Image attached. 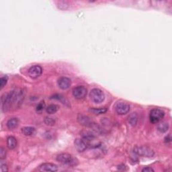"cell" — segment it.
<instances>
[{
    "label": "cell",
    "instance_id": "6da1fadb",
    "mask_svg": "<svg viewBox=\"0 0 172 172\" xmlns=\"http://www.w3.org/2000/svg\"><path fill=\"white\" fill-rule=\"evenodd\" d=\"M24 100V93L21 89L12 90L1 97V108L3 112H8L18 108Z\"/></svg>",
    "mask_w": 172,
    "mask_h": 172
},
{
    "label": "cell",
    "instance_id": "7a4b0ae2",
    "mask_svg": "<svg viewBox=\"0 0 172 172\" xmlns=\"http://www.w3.org/2000/svg\"><path fill=\"white\" fill-rule=\"evenodd\" d=\"M57 161L62 164L71 168L75 167L78 165L79 163L77 158L69 153H61L57 155Z\"/></svg>",
    "mask_w": 172,
    "mask_h": 172
},
{
    "label": "cell",
    "instance_id": "3957f363",
    "mask_svg": "<svg viewBox=\"0 0 172 172\" xmlns=\"http://www.w3.org/2000/svg\"><path fill=\"white\" fill-rule=\"evenodd\" d=\"M114 110L119 115H124L130 111V104L126 101L119 100L114 105Z\"/></svg>",
    "mask_w": 172,
    "mask_h": 172
},
{
    "label": "cell",
    "instance_id": "277c9868",
    "mask_svg": "<svg viewBox=\"0 0 172 172\" xmlns=\"http://www.w3.org/2000/svg\"><path fill=\"white\" fill-rule=\"evenodd\" d=\"M165 113L163 110L159 108H155L150 112L149 118L152 124H157L163 118Z\"/></svg>",
    "mask_w": 172,
    "mask_h": 172
},
{
    "label": "cell",
    "instance_id": "5b68a950",
    "mask_svg": "<svg viewBox=\"0 0 172 172\" xmlns=\"http://www.w3.org/2000/svg\"><path fill=\"white\" fill-rule=\"evenodd\" d=\"M134 152L136 154H137L142 157H152L154 156L155 153L151 149L146 146H141V147H136L134 149Z\"/></svg>",
    "mask_w": 172,
    "mask_h": 172
},
{
    "label": "cell",
    "instance_id": "8992f818",
    "mask_svg": "<svg viewBox=\"0 0 172 172\" xmlns=\"http://www.w3.org/2000/svg\"><path fill=\"white\" fill-rule=\"evenodd\" d=\"M91 100L95 103H102L105 99V95L102 90L98 88L93 89L89 94Z\"/></svg>",
    "mask_w": 172,
    "mask_h": 172
},
{
    "label": "cell",
    "instance_id": "52a82bcc",
    "mask_svg": "<svg viewBox=\"0 0 172 172\" xmlns=\"http://www.w3.org/2000/svg\"><path fill=\"white\" fill-rule=\"evenodd\" d=\"M87 93L86 87L80 86L75 87L73 89V95L77 100H82L85 98Z\"/></svg>",
    "mask_w": 172,
    "mask_h": 172
},
{
    "label": "cell",
    "instance_id": "ba28073f",
    "mask_svg": "<svg viewBox=\"0 0 172 172\" xmlns=\"http://www.w3.org/2000/svg\"><path fill=\"white\" fill-rule=\"evenodd\" d=\"M42 73V68L40 65H34L28 70V75L32 79L39 77Z\"/></svg>",
    "mask_w": 172,
    "mask_h": 172
},
{
    "label": "cell",
    "instance_id": "9c48e42d",
    "mask_svg": "<svg viewBox=\"0 0 172 172\" xmlns=\"http://www.w3.org/2000/svg\"><path fill=\"white\" fill-rule=\"evenodd\" d=\"M75 147L79 152H83L89 147L88 143L83 138H76L74 142Z\"/></svg>",
    "mask_w": 172,
    "mask_h": 172
},
{
    "label": "cell",
    "instance_id": "30bf717a",
    "mask_svg": "<svg viewBox=\"0 0 172 172\" xmlns=\"http://www.w3.org/2000/svg\"><path fill=\"white\" fill-rule=\"evenodd\" d=\"M39 170L40 171L54 172V171H58V167H57V165L54 164V163H42V164H41L39 166Z\"/></svg>",
    "mask_w": 172,
    "mask_h": 172
},
{
    "label": "cell",
    "instance_id": "8fae6325",
    "mask_svg": "<svg viewBox=\"0 0 172 172\" xmlns=\"http://www.w3.org/2000/svg\"><path fill=\"white\" fill-rule=\"evenodd\" d=\"M81 135L82 136V138L84 139L87 143H88V145L89 146L90 143L92 141H94L96 136L95 135V133H94L92 131L89 130H83L81 131Z\"/></svg>",
    "mask_w": 172,
    "mask_h": 172
},
{
    "label": "cell",
    "instance_id": "7c38bea8",
    "mask_svg": "<svg viewBox=\"0 0 172 172\" xmlns=\"http://www.w3.org/2000/svg\"><path fill=\"white\" fill-rule=\"evenodd\" d=\"M71 85V81L69 78L61 77L58 80V86L62 89L65 90L69 89Z\"/></svg>",
    "mask_w": 172,
    "mask_h": 172
},
{
    "label": "cell",
    "instance_id": "4fadbf2b",
    "mask_svg": "<svg viewBox=\"0 0 172 172\" xmlns=\"http://www.w3.org/2000/svg\"><path fill=\"white\" fill-rule=\"evenodd\" d=\"M78 121L81 125H83V126L87 127L92 128V129L95 124L94 122H93L92 120L89 118V117L82 115H81L78 117Z\"/></svg>",
    "mask_w": 172,
    "mask_h": 172
},
{
    "label": "cell",
    "instance_id": "5bb4252c",
    "mask_svg": "<svg viewBox=\"0 0 172 172\" xmlns=\"http://www.w3.org/2000/svg\"><path fill=\"white\" fill-rule=\"evenodd\" d=\"M19 124V120L17 118H13L10 119L7 122V127L10 130L15 129Z\"/></svg>",
    "mask_w": 172,
    "mask_h": 172
},
{
    "label": "cell",
    "instance_id": "9a60e30c",
    "mask_svg": "<svg viewBox=\"0 0 172 172\" xmlns=\"http://www.w3.org/2000/svg\"><path fill=\"white\" fill-rule=\"evenodd\" d=\"M7 146L10 149H14L17 146V140L13 136H9L7 138Z\"/></svg>",
    "mask_w": 172,
    "mask_h": 172
},
{
    "label": "cell",
    "instance_id": "2e32d148",
    "mask_svg": "<svg viewBox=\"0 0 172 172\" xmlns=\"http://www.w3.org/2000/svg\"><path fill=\"white\" fill-rule=\"evenodd\" d=\"M22 133L25 136H32L36 133V129L34 127H26L22 129Z\"/></svg>",
    "mask_w": 172,
    "mask_h": 172
},
{
    "label": "cell",
    "instance_id": "e0dca14e",
    "mask_svg": "<svg viewBox=\"0 0 172 172\" xmlns=\"http://www.w3.org/2000/svg\"><path fill=\"white\" fill-rule=\"evenodd\" d=\"M159 124L157 125V130L159 131L160 133H166L169 129V124L166 122H158Z\"/></svg>",
    "mask_w": 172,
    "mask_h": 172
},
{
    "label": "cell",
    "instance_id": "ac0fdd59",
    "mask_svg": "<svg viewBox=\"0 0 172 172\" xmlns=\"http://www.w3.org/2000/svg\"><path fill=\"white\" fill-rule=\"evenodd\" d=\"M59 110V106L56 104H51L46 108V113L48 114H53Z\"/></svg>",
    "mask_w": 172,
    "mask_h": 172
},
{
    "label": "cell",
    "instance_id": "d6986e66",
    "mask_svg": "<svg viewBox=\"0 0 172 172\" xmlns=\"http://www.w3.org/2000/svg\"><path fill=\"white\" fill-rule=\"evenodd\" d=\"M138 121V116L136 113H133L129 116V122L132 126H135Z\"/></svg>",
    "mask_w": 172,
    "mask_h": 172
},
{
    "label": "cell",
    "instance_id": "ffe728a7",
    "mask_svg": "<svg viewBox=\"0 0 172 172\" xmlns=\"http://www.w3.org/2000/svg\"><path fill=\"white\" fill-rule=\"evenodd\" d=\"M90 112H92L93 114H104L108 111V109L106 108H92L89 110Z\"/></svg>",
    "mask_w": 172,
    "mask_h": 172
},
{
    "label": "cell",
    "instance_id": "44dd1931",
    "mask_svg": "<svg viewBox=\"0 0 172 172\" xmlns=\"http://www.w3.org/2000/svg\"><path fill=\"white\" fill-rule=\"evenodd\" d=\"M8 81V77L7 76H4V77H2L0 79V89H3L4 87V86L6 85Z\"/></svg>",
    "mask_w": 172,
    "mask_h": 172
},
{
    "label": "cell",
    "instance_id": "7402d4cb",
    "mask_svg": "<svg viewBox=\"0 0 172 172\" xmlns=\"http://www.w3.org/2000/svg\"><path fill=\"white\" fill-rule=\"evenodd\" d=\"M45 122L46 124L49 125V126H53L55 123V121L51 117H46L45 119Z\"/></svg>",
    "mask_w": 172,
    "mask_h": 172
},
{
    "label": "cell",
    "instance_id": "603a6c76",
    "mask_svg": "<svg viewBox=\"0 0 172 172\" xmlns=\"http://www.w3.org/2000/svg\"><path fill=\"white\" fill-rule=\"evenodd\" d=\"M6 157V151L4 147H1L0 148V159L1 160L4 159Z\"/></svg>",
    "mask_w": 172,
    "mask_h": 172
},
{
    "label": "cell",
    "instance_id": "cb8c5ba5",
    "mask_svg": "<svg viewBox=\"0 0 172 172\" xmlns=\"http://www.w3.org/2000/svg\"><path fill=\"white\" fill-rule=\"evenodd\" d=\"M45 108V103H44V102H41L40 103H39L37 106V107H36V111L37 112H42L43 110H44V108Z\"/></svg>",
    "mask_w": 172,
    "mask_h": 172
},
{
    "label": "cell",
    "instance_id": "d4e9b609",
    "mask_svg": "<svg viewBox=\"0 0 172 172\" xmlns=\"http://www.w3.org/2000/svg\"><path fill=\"white\" fill-rule=\"evenodd\" d=\"M51 98H53V99H56V100H60L62 103H65V102H64V100H65V98L61 95H54Z\"/></svg>",
    "mask_w": 172,
    "mask_h": 172
},
{
    "label": "cell",
    "instance_id": "484cf974",
    "mask_svg": "<svg viewBox=\"0 0 172 172\" xmlns=\"http://www.w3.org/2000/svg\"><path fill=\"white\" fill-rule=\"evenodd\" d=\"M0 170L1 172H6L8 171V168L6 164H4V163H1V168H0Z\"/></svg>",
    "mask_w": 172,
    "mask_h": 172
},
{
    "label": "cell",
    "instance_id": "4316f807",
    "mask_svg": "<svg viewBox=\"0 0 172 172\" xmlns=\"http://www.w3.org/2000/svg\"><path fill=\"white\" fill-rule=\"evenodd\" d=\"M143 172H151V171H154V170L151 168L150 167H147L144 168L143 170H142Z\"/></svg>",
    "mask_w": 172,
    "mask_h": 172
},
{
    "label": "cell",
    "instance_id": "83f0119b",
    "mask_svg": "<svg viewBox=\"0 0 172 172\" xmlns=\"http://www.w3.org/2000/svg\"><path fill=\"white\" fill-rule=\"evenodd\" d=\"M165 143H170L171 141V135H168L165 138Z\"/></svg>",
    "mask_w": 172,
    "mask_h": 172
}]
</instances>
